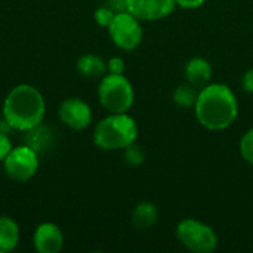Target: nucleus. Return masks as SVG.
<instances>
[{"label": "nucleus", "mask_w": 253, "mask_h": 253, "mask_svg": "<svg viewBox=\"0 0 253 253\" xmlns=\"http://www.w3.org/2000/svg\"><path fill=\"white\" fill-rule=\"evenodd\" d=\"M46 102L40 90L31 84L22 83L10 89L3 102L4 123L21 132H28L43 122Z\"/></svg>", "instance_id": "obj_2"}, {"label": "nucleus", "mask_w": 253, "mask_h": 253, "mask_svg": "<svg viewBox=\"0 0 253 253\" xmlns=\"http://www.w3.org/2000/svg\"><path fill=\"white\" fill-rule=\"evenodd\" d=\"M33 245L39 253H58L64 246V234L58 225L43 222L34 231Z\"/></svg>", "instance_id": "obj_10"}, {"label": "nucleus", "mask_w": 253, "mask_h": 253, "mask_svg": "<svg viewBox=\"0 0 253 253\" xmlns=\"http://www.w3.org/2000/svg\"><path fill=\"white\" fill-rule=\"evenodd\" d=\"M141 22L142 21H139L127 10L116 13L113 22L107 28L111 42L119 49L126 52L138 49L144 39V30Z\"/></svg>", "instance_id": "obj_6"}, {"label": "nucleus", "mask_w": 253, "mask_h": 253, "mask_svg": "<svg viewBox=\"0 0 253 253\" xmlns=\"http://www.w3.org/2000/svg\"><path fill=\"white\" fill-rule=\"evenodd\" d=\"M114 15H116V12H114L111 7H108V6L105 4V6H101V7H98V9L95 10L93 18H95V22H96L99 27L108 28L110 24H111L113 19H114Z\"/></svg>", "instance_id": "obj_18"}, {"label": "nucleus", "mask_w": 253, "mask_h": 253, "mask_svg": "<svg viewBox=\"0 0 253 253\" xmlns=\"http://www.w3.org/2000/svg\"><path fill=\"white\" fill-rule=\"evenodd\" d=\"M108 7H111L116 13L127 10V0H108Z\"/></svg>", "instance_id": "obj_23"}, {"label": "nucleus", "mask_w": 253, "mask_h": 253, "mask_svg": "<svg viewBox=\"0 0 253 253\" xmlns=\"http://www.w3.org/2000/svg\"><path fill=\"white\" fill-rule=\"evenodd\" d=\"M59 120L74 129V130H83L90 126L93 114L87 102H84L80 98H67L61 102L58 110Z\"/></svg>", "instance_id": "obj_8"}, {"label": "nucleus", "mask_w": 253, "mask_h": 253, "mask_svg": "<svg viewBox=\"0 0 253 253\" xmlns=\"http://www.w3.org/2000/svg\"><path fill=\"white\" fill-rule=\"evenodd\" d=\"M19 243V227L9 216H0V253L12 252Z\"/></svg>", "instance_id": "obj_14"}, {"label": "nucleus", "mask_w": 253, "mask_h": 253, "mask_svg": "<svg viewBox=\"0 0 253 253\" xmlns=\"http://www.w3.org/2000/svg\"><path fill=\"white\" fill-rule=\"evenodd\" d=\"M239 148H240L242 159L253 166V127L245 132V135L240 139Z\"/></svg>", "instance_id": "obj_16"}, {"label": "nucleus", "mask_w": 253, "mask_h": 253, "mask_svg": "<svg viewBox=\"0 0 253 253\" xmlns=\"http://www.w3.org/2000/svg\"><path fill=\"white\" fill-rule=\"evenodd\" d=\"M175 0H127V12L142 22H154L170 16Z\"/></svg>", "instance_id": "obj_9"}, {"label": "nucleus", "mask_w": 253, "mask_h": 253, "mask_svg": "<svg viewBox=\"0 0 253 253\" xmlns=\"http://www.w3.org/2000/svg\"><path fill=\"white\" fill-rule=\"evenodd\" d=\"M212 74H213V68L211 62L202 56H194L188 59L184 67V76L187 83L194 86L197 90L212 83Z\"/></svg>", "instance_id": "obj_11"}, {"label": "nucleus", "mask_w": 253, "mask_h": 253, "mask_svg": "<svg viewBox=\"0 0 253 253\" xmlns=\"http://www.w3.org/2000/svg\"><path fill=\"white\" fill-rule=\"evenodd\" d=\"M138 139V125L127 113H110L93 129V144L104 151L125 150Z\"/></svg>", "instance_id": "obj_3"}, {"label": "nucleus", "mask_w": 253, "mask_h": 253, "mask_svg": "<svg viewBox=\"0 0 253 253\" xmlns=\"http://www.w3.org/2000/svg\"><path fill=\"white\" fill-rule=\"evenodd\" d=\"M242 87L248 92V93H252L253 95V68H249L243 77H242Z\"/></svg>", "instance_id": "obj_22"}, {"label": "nucleus", "mask_w": 253, "mask_h": 253, "mask_svg": "<svg viewBox=\"0 0 253 253\" xmlns=\"http://www.w3.org/2000/svg\"><path fill=\"white\" fill-rule=\"evenodd\" d=\"M3 169L12 181L27 182L39 169V153L30 145L13 147L3 160Z\"/></svg>", "instance_id": "obj_7"}, {"label": "nucleus", "mask_w": 253, "mask_h": 253, "mask_svg": "<svg viewBox=\"0 0 253 253\" xmlns=\"http://www.w3.org/2000/svg\"><path fill=\"white\" fill-rule=\"evenodd\" d=\"M194 114L205 129L212 132L225 130L239 116L237 96L224 83H209L199 90Z\"/></svg>", "instance_id": "obj_1"}, {"label": "nucleus", "mask_w": 253, "mask_h": 253, "mask_svg": "<svg viewBox=\"0 0 253 253\" xmlns=\"http://www.w3.org/2000/svg\"><path fill=\"white\" fill-rule=\"evenodd\" d=\"M12 148H13V145H12L10 138L4 133H0V162H3L7 157V154L12 151Z\"/></svg>", "instance_id": "obj_20"}, {"label": "nucleus", "mask_w": 253, "mask_h": 253, "mask_svg": "<svg viewBox=\"0 0 253 253\" xmlns=\"http://www.w3.org/2000/svg\"><path fill=\"white\" fill-rule=\"evenodd\" d=\"M197 95H199V90L185 82L175 87V90L172 92V99H173V104L179 108H194Z\"/></svg>", "instance_id": "obj_15"}, {"label": "nucleus", "mask_w": 253, "mask_h": 253, "mask_svg": "<svg viewBox=\"0 0 253 253\" xmlns=\"http://www.w3.org/2000/svg\"><path fill=\"white\" fill-rule=\"evenodd\" d=\"M76 67L77 73L86 79H101L102 76L107 74V62L95 53L82 55L77 59Z\"/></svg>", "instance_id": "obj_13"}, {"label": "nucleus", "mask_w": 253, "mask_h": 253, "mask_svg": "<svg viewBox=\"0 0 253 253\" xmlns=\"http://www.w3.org/2000/svg\"><path fill=\"white\" fill-rule=\"evenodd\" d=\"M176 240L182 248L193 253H212L218 248V234L215 230L196 218H185L175 228Z\"/></svg>", "instance_id": "obj_5"}, {"label": "nucleus", "mask_w": 253, "mask_h": 253, "mask_svg": "<svg viewBox=\"0 0 253 253\" xmlns=\"http://www.w3.org/2000/svg\"><path fill=\"white\" fill-rule=\"evenodd\" d=\"M98 99L108 113H127L135 102V90L125 74L107 73L101 77Z\"/></svg>", "instance_id": "obj_4"}, {"label": "nucleus", "mask_w": 253, "mask_h": 253, "mask_svg": "<svg viewBox=\"0 0 253 253\" xmlns=\"http://www.w3.org/2000/svg\"><path fill=\"white\" fill-rule=\"evenodd\" d=\"M130 219L136 230H148L159 221V208L153 202H139L133 208Z\"/></svg>", "instance_id": "obj_12"}, {"label": "nucleus", "mask_w": 253, "mask_h": 253, "mask_svg": "<svg viewBox=\"0 0 253 253\" xmlns=\"http://www.w3.org/2000/svg\"><path fill=\"white\" fill-rule=\"evenodd\" d=\"M123 151H125V160H126V163L130 165V166H139V165H142L144 160H145V151H144V148H142L141 145H138L136 142L132 144V145H129V147L125 148Z\"/></svg>", "instance_id": "obj_17"}, {"label": "nucleus", "mask_w": 253, "mask_h": 253, "mask_svg": "<svg viewBox=\"0 0 253 253\" xmlns=\"http://www.w3.org/2000/svg\"><path fill=\"white\" fill-rule=\"evenodd\" d=\"M206 3V0H175L176 7H182L187 10H193V9H199Z\"/></svg>", "instance_id": "obj_21"}, {"label": "nucleus", "mask_w": 253, "mask_h": 253, "mask_svg": "<svg viewBox=\"0 0 253 253\" xmlns=\"http://www.w3.org/2000/svg\"><path fill=\"white\" fill-rule=\"evenodd\" d=\"M125 59L120 56H113L107 61V73L111 74H125Z\"/></svg>", "instance_id": "obj_19"}]
</instances>
